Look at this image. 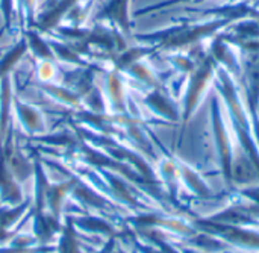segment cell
I'll return each instance as SVG.
<instances>
[{"label": "cell", "mask_w": 259, "mask_h": 253, "mask_svg": "<svg viewBox=\"0 0 259 253\" xmlns=\"http://www.w3.org/2000/svg\"><path fill=\"white\" fill-rule=\"evenodd\" d=\"M232 20L228 18H219L214 21H208L203 24H175L161 30L147 32V33H138L134 35L138 43L149 44L158 49H181L185 46H190L193 43L200 41L205 36L214 35L222 27L231 24Z\"/></svg>", "instance_id": "6da1fadb"}, {"label": "cell", "mask_w": 259, "mask_h": 253, "mask_svg": "<svg viewBox=\"0 0 259 253\" xmlns=\"http://www.w3.org/2000/svg\"><path fill=\"white\" fill-rule=\"evenodd\" d=\"M2 152L6 159V164L9 165L11 172L20 184L33 176V159L32 156H26L21 150L15 134L14 120L8 124L2 135Z\"/></svg>", "instance_id": "7a4b0ae2"}, {"label": "cell", "mask_w": 259, "mask_h": 253, "mask_svg": "<svg viewBox=\"0 0 259 253\" xmlns=\"http://www.w3.org/2000/svg\"><path fill=\"white\" fill-rule=\"evenodd\" d=\"M85 0H46L38 6L33 27L41 33H52L64 18Z\"/></svg>", "instance_id": "3957f363"}, {"label": "cell", "mask_w": 259, "mask_h": 253, "mask_svg": "<svg viewBox=\"0 0 259 253\" xmlns=\"http://www.w3.org/2000/svg\"><path fill=\"white\" fill-rule=\"evenodd\" d=\"M32 206V196L26 197L18 205H3L0 206V246L9 243L20 229L30 220L29 211Z\"/></svg>", "instance_id": "277c9868"}, {"label": "cell", "mask_w": 259, "mask_h": 253, "mask_svg": "<svg viewBox=\"0 0 259 253\" xmlns=\"http://www.w3.org/2000/svg\"><path fill=\"white\" fill-rule=\"evenodd\" d=\"M103 73L105 74H103L102 94L105 97L108 114H112V115L129 114L123 74L120 71L114 70V68L103 70Z\"/></svg>", "instance_id": "5b68a950"}, {"label": "cell", "mask_w": 259, "mask_h": 253, "mask_svg": "<svg viewBox=\"0 0 259 253\" xmlns=\"http://www.w3.org/2000/svg\"><path fill=\"white\" fill-rule=\"evenodd\" d=\"M93 23H105L124 36H132V20H131V0H108L96 12Z\"/></svg>", "instance_id": "8992f818"}, {"label": "cell", "mask_w": 259, "mask_h": 253, "mask_svg": "<svg viewBox=\"0 0 259 253\" xmlns=\"http://www.w3.org/2000/svg\"><path fill=\"white\" fill-rule=\"evenodd\" d=\"M12 112L23 132H26L29 137H36L47 132L44 112L38 106L21 100L15 94L12 97Z\"/></svg>", "instance_id": "52a82bcc"}, {"label": "cell", "mask_w": 259, "mask_h": 253, "mask_svg": "<svg viewBox=\"0 0 259 253\" xmlns=\"http://www.w3.org/2000/svg\"><path fill=\"white\" fill-rule=\"evenodd\" d=\"M26 197L23 194L21 184L17 181L9 165L6 164L0 143V202L3 205H18Z\"/></svg>", "instance_id": "ba28073f"}, {"label": "cell", "mask_w": 259, "mask_h": 253, "mask_svg": "<svg viewBox=\"0 0 259 253\" xmlns=\"http://www.w3.org/2000/svg\"><path fill=\"white\" fill-rule=\"evenodd\" d=\"M73 222L74 226L79 232L91 234V235H100L109 238H118L121 234L114 228L112 223H109L103 216H94V214H87L85 216H74L73 214Z\"/></svg>", "instance_id": "9c48e42d"}, {"label": "cell", "mask_w": 259, "mask_h": 253, "mask_svg": "<svg viewBox=\"0 0 259 253\" xmlns=\"http://www.w3.org/2000/svg\"><path fill=\"white\" fill-rule=\"evenodd\" d=\"M71 191V179L67 176L65 181H59V182H52L49 179V182L46 184V205L49 213L62 220V209H64V202L65 199L70 196Z\"/></svg>", "instance_id": "30bf717a"}, {"label": "cell", "mask_w": 259, "mask_h": 253, "mask_svg": "<svg viewBox=\"0 0 259 253\" xmlns=\"http://www.w3.org/2000/svg\"><path fill=\"white\" fill-rule=\"evenodd\" d=\"M38 90L41 93H44L47 97H50L53 102L64 105L70 109L82 108V99L73 90L65 87L64 83H56V82L41 83V82H38Z\"/></svg>", "instance_id": "8fae6325"}, {"label": "cell", "mask_w": 259, "mask_h": 253, "mask_svg": "<svg viewBox=\"0 0 259 253\" xmlns=\"http://www.w3.org/2000/svg\"><path fill=\"white\" fill-rule=\"evenodd\" d=\"M77 234H79V231L74 226L73 214L62 216V228H61V232L55 243V246H56L55 253H83Z\"/></svg>", "instance_id": "7c38bea8"}, {"label": "cell", "mask_w": 259, "mask_h": 253, "mask_svg": "<svg viewBox=\"0 0 259 253\" xmlns=\"http://www.w3.org/2000/svg\"><path fill=\"white\" fill-rule=\"evenodd\" d=\"M27 52H29L27 41H26L24 35L20 33V38L14 43V46H11L9 49H6L0 55V80L3 77L11 76V73L14 71V68L26 56Z\"/></svg>", "instance_id": "4fadbf2b"}, {"label": "cell", "mask_w": 259, "mask_h": 253, "mask_svg": "<svg viewBox=\"0 0 259 253\" xmlns=\"http://www.w3.org/2000/svg\"><path fill=\"white\" fill-rule=\"evenodd\" d=\"M47 39H49V44H50L58 62H64V64L71 65V67H90V65H94V62L83 58L68 43L56 39L55 36H49Z\"/></svg>", "instance_id": "5bb4252c"}, {"label": "cell", "mask_w": 259, "mask_h": 253, "mask_svg": "<svg viewBox=\"0 0 259 253\" xmlns=\"http://www.w3.org/2000/svg\"><path fill=\"white\" fill-rule=\"evenodd\" d=\"M21 33L24 35V38L27 41L29 52L33 55V58L36 61H56L55 53L49 44V39L44 38L39 30H36L35 27H27Z\"/></svg>", "instance_id": "9a60e30c"}, {"label": "cell", "mask_w": 259, "mask_h": 253, "mask_svg": "<svg viewBox=\"0 0 259 253\" xmlns=\"http://www.w3.org/2000/svg\"><path fill=\"white\" fill-rule=\"evenodd\" d=\"M143 102L155 114H158V115H161L164 118H168V120H175L176 118L175 106L171 105L170 99L159 88H153L147 96H144Z\"/></svg>", "instance_id": "2e32d148"}, {"label": "cell", "mask_w": 259, "mask_h": 253, "mask_svg": "<svg viewBox=\"0 0 259 253\" xmlns=\"http://www.w3.org/2000/svg\"><path fill=\"white\" fill-rule=\"evenodd\" d=\"M0 12L3 17V30L9 35L21 33L18 26L17 0H0Z\"/></svg>", "instance_id": "e0dca14e"}, {"label": "cell", "mask_w": 259, "mask_h": 253, "mask_svg": "<svg viewBox=\"0 0 259 253\" xmlns=\"http://www.w3.org/2000/svg\"><path fill=\"white\" fill-rule=\"evenodd\" d=\"M17 12H18V26L21 32L27 27H33L38 14L36 0H17Z\"/></svg>", "instance_id": "ac0fdd59"}, {"label": "cell", "mask_w": 259, "mask_h": 253, "mask_svg": "<svg viewBox=\"0 0 259 253\" xmlns=\"http://www.w3.org/2000/svg\"><path fill=\"white\" fill-rule=\"evenodd\" d=\"M58 73H59V67L56 61H38L35 67V76L41 83L55 82Z\"/></svg>", "instance_id": "d6986e66"}, {"label": "cell", "mask_w": 259, "mask_h": 253, "mask_svg": "<svg viewBox=\"0 0 259 253\" xmlns=\"http://www.w3.org/2000/svg\"><path fill=\"white\" fill-rule=\"evenodd\" d=\"M0 143H2V126H0Z\"/></svg>", "instance_id": "ffe728a7"}, {"label": "cell", "mask_w": 259, "mask_h": 253, "mask_svg": "<svg viewBox=\"0 0 259 253\" xmlns=\"http://www.w3.org/2000/svg\"><path fill=\"white\" fill-rule=\"evenodd\" d=\"M3 32H5V30H3V29H2V30H0V35H2V33H3Z\"/></svg>", "instance_id": "44dd1931"}]
</instances>
